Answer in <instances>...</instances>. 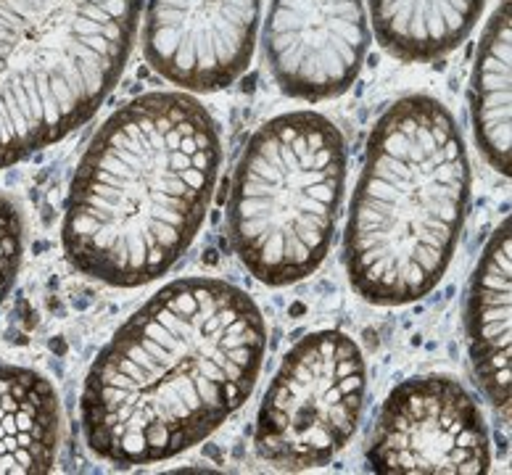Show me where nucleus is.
Wrapping results in <instances>:
<instances>
[{
  "instance_id": "nucleus-1",
  "label": "nucleus",
  "mask_w": 512,
  "mask_h": 475,
  "mask_svg": "<svg viewBox=\"0 0 512 475\" xmlns=\"http://www.w3.org/2000/svg\"><path fill=\"white\" fill-rule=\"evenodd\" d=\"M267 325L238 285H164L93 359L80 396L90 452L132 468L209 439L241 410L262 373Z\"/></svg>"
},
{
  "instance_id": "nucleus-2",
  "label": "nucleus",
  "mask_w": 512,
  "mask_h": 475,
  "mask_svg": "<svg viewBox=\"0 0 512 475\" xmlns=\"http://www.w3.org/2000/svg\"><path fill=\"white\" fill-rule=\"evenodd\" d=\"M220 167L217 122L191 93L127 101L93 135L69 185V264L114 288L167 275L201 230Z\"/></svg>"
},
{
  "instance_id": "nucleus-3",
  "label": "nucleus",
  "mask_w": 512,
  "mask_h": 475,
  "mask_svg": "<svg viewBox=\"0 0 512 475\" xmlns=\"http://www.w3.org/2000/svg\"><path fill=\"white\" fill-rule=\"evenodd\" d=\"M470 204V161L452 111L431 95L375 122L346 225V272L370 304L425 299L447 275Z\"/></svg>"
},
{
  "instance_id": "nucleus-4",
  "label": "nucleus",
  "mask_w": 512,
  "mask_h": 475,
  "mask_svg": "<svg viewBox=\"0 0 512 475\" xmlns=\"http://www.w3.org/2000/svg\"><path fill=\"white\" fill-rule=\"evenodd\" d=\"M143 0H0V169L85 125L125 72Z\"/></svg>"
},
{
  "instance_id": "nucleus-5",
  "label": "nucleus",
  "mask_w": 512,
  "mask_h": 475,
  "mask_svg": "<svg viewBox=\"0 0 512 475\" xmlns=\"http://www.w3.org/2000/svg\"><path fill=\"white\" fill-rule=\"evenodd\" d=\"M346 185V143L317 111H288L254 132L235 164L227 238L264 285L299 283L320 270Z\"/></svg>"
},
{
  "instance_id": "nucleus-6",
  "label": "nucleus",
  "mask_w": 512,
  "mask_h": 475,
  "mask_svg": "<svg viewBox=\"0 0 512 475\" xmlns=\"http://www.w3.org/2000/svg\"><path fill=\"white\" fill-rule=\"evenodd\" d=\"M367 394L362 349L341 330H317L288 349L259 404L256 454L280 470L328 465L357 433Z\"/></svg>"
},
{
  "instance_id": "nucleus-7",
  "label": "nucleus",
  "mask_w": 512,
  "mask_h": 475,
  "mask_svg": "<svg viewBox=\"0 0 512 475\" xmlns=\"http://www.w3.org/2000/svg\"><path fill=\"white\" fill-rule=\"evenodd\" d=\"M367 465L383 475H478L491 465L476 399L452 375L402 380L381 407Z\"/></svg>"
},
{
  "instance_id": "nucleus-8",
  "label": "nucleus",
  "mask_w": 512,
  "mask_h": 475,
  "mask_svg": "<svg viewBox=\"0 0 512 475\" xmlns=\"http://www.w3.org/2000/svg\"><path fill=\"white\" fill-rule=\"evenodd\" d=\"M262 0H146L143 51L185 93L230 88L251 61Z\"/></svg>"
},
{
  "instance_id": "nucleus-9",
  "label": "nucleus",
  "mask_w": 512,
  "mask_h": 475,
  "mask_svg": "<svg viewBox=\"0 0 512 475\" xmlns=\"http://www.w3.org/2000/svg\"><path fill=\"white\" fill-rule=\"evenodd\" d=\"M370 27L365 0H272L264 53L283 93L328 101L362 72Z\"/></svg>"
},
{
  "instance_id": "nucleus-10",
  "label": "nucleus",
  "mask_w": 512,
  "mask_h": 475,
  "mask_svg": "<svg viewBox=\"0 0 512 475\" xmlns=\"http://www.w3.org/2000/svg\"><path fill=\"white\" fill-rule=\"evenodd\" d=\"M510 217L491 233L465 299L470 365L491 407L510 420Z\"/></svg>"
},
{
  "instance_id": "nucleus-11",
  "label": "nucleus",
  "mask_w": 512,
  "mask_h": 475,
  "mask_svg": "<svg viewBox=\"0 0 512 475\" xmlns=\"http://www.w3.org/2000/svg\"><path fill=\"white\" fill-rule=\"evenodd\" d=\"M61 407L51 380L0 365V475H43L56 465Z\"/></svg>"
},
{
  "instance_id": "nucleus-12",
  "label": "nucleus",
  "mask_w": 512,
  "mask_h": 475,
  "mask_svg": "<svg viewBox=\"0 0 512 475\" xmlns=\"http://www.w3.org/2000/svg\"><path fill=\"white\" fill-rule=\"evenodd\" d=\"M375 35L402 61L447 56L470 35L486 0H367Z\"/></svg>"
},
{
  "instance_id": "nucleus-13",
  "label": "nucleus",
  "mask_w": 512,
  "mask_h": 475,
  "mask_svg": "<svg viewBox=\"0 0 512 475\" xmlns=\"http://www.w3.org/2000/svg\"><path fill=\"white\" fill-rule=\"evenodd\" d=\"M510 48V0H505L483 30L470 80L478 148L502 175H510Z\"/></svg>"
},
{
  "instance_id": "nucleus-14",
  "label": "nucleus",
  "mask_w": 512,
  "mask_h": 475,
  "mask_svg": "<svg viewBox=\"0 0 512 475\" xmlns=\"http://www.w3.org/2000/svg\"><path fill=\"white\" fill-rule=\"evenodd\" d=\"M24 254V222L19 206L0 193V304L14 288Z\"/></svg>"
}]
</instances>
